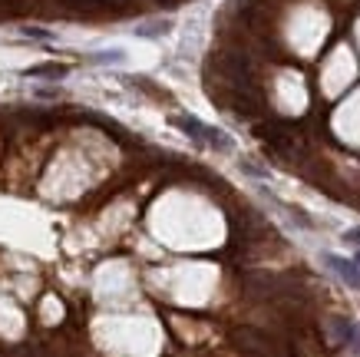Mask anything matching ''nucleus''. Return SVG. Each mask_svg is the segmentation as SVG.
I'll return each instance as SVG.
<instances>
[{
    "instance_id": "f03ea898",
    "label": "nucleus",
    "mask_w": 360,
    "mask_h": 357,
    "mask_svg": "<svg viewBox=\"0 0 360 357\" xmlns=\"http://www.w3.org/2000/svg\"><path fill=\"white\" fill-rule=\"evenodd\" d=\"M327 265L334 268L337 275H340V278L347 281V284H354V288H360V271L354 265H350V261H344V258H334V255H327Z\"/></svg>"
},
{
    "instance_id": "f257e3e1",
    "label": "nucleus",
    "mask_w": 360,
    "mask_h": 357,
    "mask_svg": "<svg viewBox=\"0 0 360 357\" xmlns=\"http://www.w3.org/2000/svg\"><path fill=\"white\" fill-rule=\"evenodd\" d=\"M172 123H175L179 129H182V132H188L192 139H199V142H209V139H211V126L199 123L195 116H175Z\"/></svg>"
},
{
    "instance_id": "423d86ee",
    "label": "nucleus",
    "mask_w": 360,
    "mask_h": 357,
    "mask_svg": "<svg viewBox=\"0 0 360 357\" xmlns=\"http://www.w3.org/2000/svg\"><path fill=\"white\" fill-rule=\"evenodd\" d=\"M344 238H347V242H357V245H360V231H347Z\"/></svg>"
},
{
    "instance_id": "20e7f679",
    "label": "nucleus",
    "mask_w": 360,
    "mask_h": 357,
    "mask_svg": "<svg viewBox=\"0 0 360 357\" xmlns=\"http://www.w3.org/2000/svg\"><path fill=\"white\" fill-rule=\"evenodd\" d=\"M24 33L27 37H37V40H50L53 37L50 30H43V26H24Z\"/></svg>"
},
{
    "instance_id": "0eeeda50",
    "label": "nucleus",
    "mask_w": 360,
    "mask_h": 357,
    "mask_svg": "<svg viewBox=\"0 0 360 357\" xmlns=\"http://www.w3.org/2000/svg\"><path fill=\"white\" fill-rule=\"evenodd\" d=\"M357 265H360V252H357Z\"/></svg>"
},
{
    "instance_id": "39448f33",
    "label": "nucleus",
    "mask_w": 360,
    "mask_h": 357,
    "mask_svg": "<svg viewBox=\"0 0 360 357\" xmlns=\"http://www.w3.org/2000/svg\"><path fill=\"white\" fill-rule=\"evenodd\" d=\"M354 341H357V351H360V328H354V331H350V341H347V344H354Z\"/></svg>"
},
{
    "instance_id": "7ed1b4c3",
    "label": "nucleus",
    "mask_w": 360,
    "mask_h": 357,
    "mask_svg": "<svg viewBox=\"0 0 360 357\" xmlns=\"http://www.w3.org/2000/svg\"><path fill=\"white\" fill-rule=\"evenodd\" d=\"M27 77H47V79H63V77H66V66H63V63H47V66H33V70H27Z\"/></svg>"
}]
</instances>
